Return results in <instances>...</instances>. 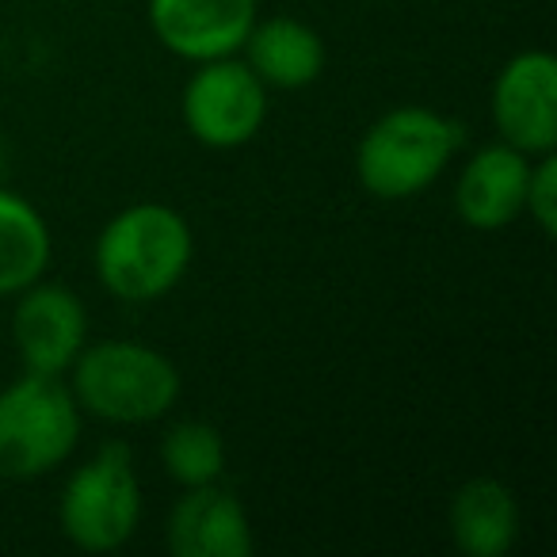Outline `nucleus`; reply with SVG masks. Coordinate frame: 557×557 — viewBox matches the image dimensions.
<instances>
[{
  "mask_svg": "<svg viewBox=\"0 0 557 557\" xmlns=\"http://www.w3.org/2000/svg\"><path fill=\"white\" fill-rule=\"evenodd\" d=\"M161 466L180 488L214 485L225 473V440L210 420H180L161 435Z\"/></svg>",
  "mask_w": 557,
  "mask_h": 557,
  "instance_id": "obj_15",
  "label": "nucleus"
},
{
  "mask_svg": "<svg viewBox=\"0 0 557 557\" xmlns=\"http://www.w3.org/2000/svg\"><path fill=\"white\" fill-rule=\"evenodd\" d=\"M0 172H4V153H0Z\"/></svg>",
  "mask_w": 557,
  "mask_h": 557,
  "instance_id": "obj_17",
  "label": "nucleus"
},
{
  "mask_svg": "<svg viewBox=\"0 0 557 557\" xmlns=\"http://www.w3.org/2000/svg\"><path fill=\"white\" fill-rule=\"evenodd\" d=\"M81 412L115 428L157 424L184 394L176 363L141 341H88L70 367Z\"/></svg>",
  "mask_w": 557,
  "mask_h": 557,
  "instance_id": "obj_2",
  "label": "nucleus"
},
{
  "mask_svg": "<svg viewBox=\"0 0 557 557\" xmlns=\"http://www.w3.org/2000/svg\"><path fill=\"white\" fill-rule=\"evenodd\" d=\"M180 119L199 146L240 149L263 131L268 85L237 54L199 62L180 92Z\"/></svg>",
  "mask_w": 557,
  "mask_h": 557,
  "instance_id": "obj_6",
  "label": "nucleus"
},
{
  "mask_svg": "<svg viewBox=\"0 0 557 557\" xmlns=\"http://www.w3.org/2000/svg\"><path fill=\"white\" fill-rule=\"evenodd\" d=\"M172 557H248L252 554V523L237 493L214 485L184 488L169 511Z\"/></svg>",
  "mask_w": 557,
  "mask_h": 557,
  "instance_id": "obj_11",
  "label": "nucleus"
},
{
  "mask_svg": "<svg viewBox=\"0 0 557 557\" xmlns=\"http://www.w3.org/2000/svg\"><path fill=\"white\" fill-rule=\"evenodd\" d=\"M146 20L172 58L199 65L240 54L260 0H146Z\"/></svg>",
  "mask_w": 557,
  "mask_h": 557,
  "instance_id": "obj_9",
  "label": "nucleus"
},
{
  "mask_svg": "<svg viewBox=\"0 0 557 557\" xmlns=\"http://www.w3.org/2000/svg\"><path fill=\"white\" fill-rule=\"evenodd\" d=\"M496 138L527 157L557 149V58L549 50H519L500 65L488 96Z\"/></svg>",
  "mask_w": 557,
  "mask_h": 557,
  "instance_id": "obj_7",
  "label": "nucleus"
},
{
  "mask_svg": "<svg viewBox=\"0 0 557 557\" xmlns=\"http://www.w3.org/2000/svg\"><path fill=\"white\" fill-rule=\"evenodd\" d=\"M523 214L542 230V237L557 233V149L542 153L531 161V176H527V199Z\"/></svg>",
  "mask_w": 557,
  "mask_h": 557,
  "instance_id": "obj_16",
  "label": "nucleus"
},
{
  "mask_svg": "<svg viewBox=\"0 0 557 557\" xmlns=\"http://www.w3.org/2000/svg\"><path fill=\"white\" fill-rule=\"evenodd\" d=\"M195 256L191 222L169 202H131L103 222L92 268L103 290L126 306L172 295Z\"/></svg>",
  "mask_w": 557,
  "mask_h": 557,
  "instance_id": "obj_1",
  "label": "nucleus"
},
{
  "mask_svg": "<svg viewBox=\"0 0 557 557\" xmlns=\"http://www.w3.org/2000/svg\"><path fill=\"white\" fill-rule=\"evenodd\" d=\"M50 256L54 237L39 207L0 187V298H16L20 290L47 278Z\"/></svg>",
  "mask_w": 557,
  "mask_h": 557,
  "instance_id": "obj_14",
  "label": "nucleus"
},
{
  "mask_svg": "<svg viewBox=\"0 0 557 557\" xmlns=\"http://www.w3.org/2000/svg\"><path fill=\"white\" fill-rule=\"evenodd\" d=\"M12 344H16L20 367L32 374H54L65 379L73 359L88 344V310L62 283H32L16 295L12 310Z\"/></svg>",
  "mask_w": 557,
  "mask_h": 557,
  "instance_id": "obj_8",
  "label": "nucleus"
},
{
  "mask_svg": "<svg viewBox=\"0 0 557 557\" xmlns=\"http://www.w3.org/2000/svg\"><path fill=\"white\" fill-rule=\"evenodd\" d=\"M141 481L126 443H108L70 473L58 496V527L85 554H115L141 523Z\"/></svg>",
  "mask_w": 557,
  "mask_h": 557,
  "instance_id": "obj_5",
  "label": "nucleus"
},
{
  "mask_svg": "<svg viewBox=\"0 0 557 557\" xmlns=\"http://www.w3.org/2000/svg\"><path fill=\"white\" fill-rule=\"evenodd\" d=\"M248 70L263 81L268 88L278 92H298V88H310L313 81L325 73V39L313 32L310 24L295 16H271L256 20L252 32H248L245 47Z\"/></svg>",
  "mask_w": 557,
  "mask_h": 557,
  "instance_id": "obj_13",
  "label": "nucleus"
},
{
  "mask_svg": "<svg viewBox=\"0 0 557 557\" xmlns=\"http://www.w3.org/2000/svg\"><path fill=\"white\" fill-rule=\"evenodd\" d=\"M462 126L450 115L405 103L379 115L356 146V180L371 199H417L435 184L462 149Z\"/></svg>",
  "mask_w": 557,
  "mask_h": 557,
  "instance_id": "obj_3",
  "label": "nucleus"
},
{
  "mask_svg": "<svg viewBox=\"0 0 557 557\" xmlns=\"http://www.w3.org/2000/svg\"><path fill=\"white\" fill-rule=\"evenodd\" d=\"M85 412L70 382L24 371L0 389V481H35L70 462Z\"/></svg>",
  "mask_w": 557,
  "mask_h": 557,
  "instance_id": "obj_4",
  "label": "nucleus"
},
{
  "mask_svg": "<svg viewBox=\"0 0 557 557\" xmlns=\"http://www.w3.org/2000/svg\"><path fill=\"white\" fill-rule=\"evenodd\" d=\"M523 511L504 481L470 478L458 485L447 508L450 542L462 557H504L519 542Z\"/></svg>",
  "mask_w": 557,
  "mask_h": 557,
  "instance_id": "obj_12",
  "label": "nucleus"
},
{
  "mask_svg": "<svg viewBox=\"0 0 557 557\" xmlns=\"http://www.w3.org/2000/svg\"><path fill=\"white\" fill-rule=\"evenodd\" d=\"M531 161L534 157L519 153L500 138L473 149L455 184L458 222L478 233H500L511 222H519L523 218Z\"/></svg>",
  "mask_w": 557,
  "mask_h": 557,
  "instance_id": "obj_10",
  "label": "nucleus"
}]
</instances>
